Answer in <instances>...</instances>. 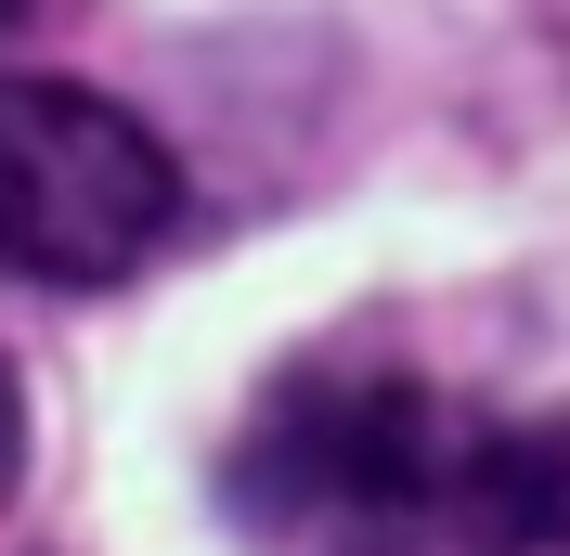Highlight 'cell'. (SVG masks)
Masks as SVG:
<instances>
[{
	"mask_svg": "<svg viewBox=\"0 0 570 556\" xmlns=\"http://www.w3.org/2000/svg\"><path fill=\"white\" fill-rule=\"evenodd\" d=\"M220 505L273 556H544L570 544V427L324 349L259 388Z\"/></svg>",
	"mask_w": 570,
	"mask_h": 556,
	"instance_id": "6da1fadb",
	"label": "cell"
},
{
	"mask_svg": "<svg viewBox=\"0 0 570 556\" xmlns=\"http://www.w3.org/2000/svg\"><path fill=\"white\" fill-rule=\"evenodd\" d=\"M181 220V169L130 105L78 78H0V272L130 285Z\"/></svg>",
	"mask_w": 570,
	"mask_h": 556,
	"instance_id": "7a4b0ae2",
	"label": "cell"
},
{
	"mask_svg": "<svg viewBox=\"0 0 570 556\" xmlns=\"http://www.w3.org/2000/svg\"><path fill=\"white\" fill-rule=\"evenodd\" d=\"M13 479H27V388H13V363H0V505H13Z\"/></svg>",
	"mask_w": 570,
	"mask_h": 556,
	"instance_id": "3957f363",
	"label": "cell"
},
{
	"mask_svg": "<svg viewBox=\"0 0 570 556\" xmlns=\"http://www.w3.org/2000/svg\"><path fill=\"white\" fill-rule=\"evenodd\" d=\"M0 27H27V0H0Z\"/></svg>",
	"mask_w": 570,
	"mask_h": 556,
	"instance_id": "277c9868",
	"label": "cell"
}]
</instances>
